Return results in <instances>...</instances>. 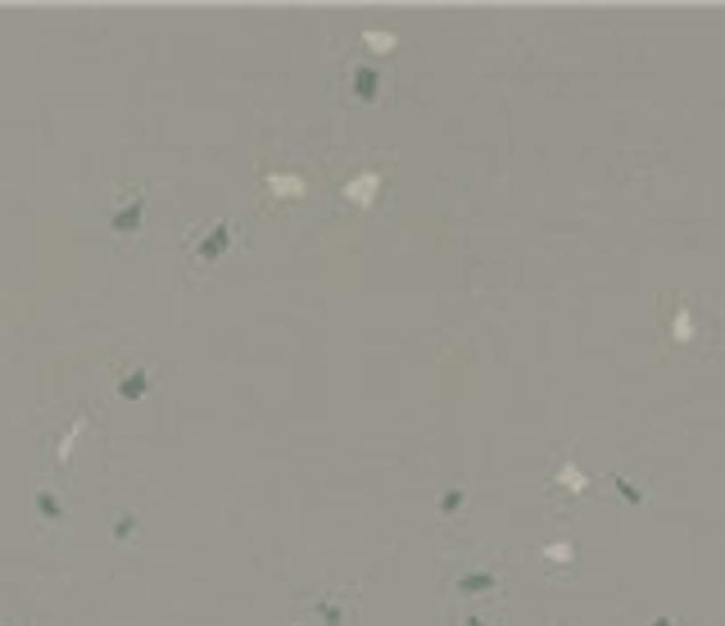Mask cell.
<instances>
[{"instance_id":"1","label":"cell","mask_w":725,"mask_h":626,"mask_svg":"<svg viewBox=\"0 0 725 626\" xmlns=\"http://www.w3.org/2000/svg\"><path fill=\"white\" fill-rule=\"evenodd\" d=\"M141 218H145V195H141V191H123L118 209L110 214V232L123 236V245H127V241L141 232Z\"/></svg>"},{"instance_id":"2","label":"cell","mask_w":725,"mask_h":626,"mask_svg":"<svg viewBox=\"0 0 725 626\" xmlns=\"http://www.w3.org/2000/svg\"><path fill=\"white\" fill-rule=\"evenodd\" d=\"M227 245H232V227L227 223H214L209 232H204V241L195 245V259H200V264H209V259H218Z\"/></svg>"},{"instance_id":"3","label":"cell","mask_w":725,"mask_h":626,"mask_svg":"<svg viewBox=\"0 0 725 626\" xmlns=\"http://www.w3.org/2000/svg\"><path fill=\"white\" fill-rule=\"evenodd\" d=\"M118 395L123 399H145L150 395V373L145 368H123L118 373Z\"/></svg>"},{"instance_id":"4","label":"cell","mask_w":725,"mask_h":626,"mask_svg":"<svg viewBox=\"0 0 725 626\" xmlns=\"http://www.w3.org/2000/svg\"><path fill=\"white\" fill-rule=\"evenodd\" d=\"M37 513H41L45 522H60V517H64V504L55 499V490H37Z\"/></svg>"},{"instance_id":"5","label":"cell","mask_w":725,"mask_h":626,"mask_svg":"<svg viewBox=\"0 0 725 626\" xmlns=\"http://www.w3.org/2000/svg\"><path fill=\"white\" fill-rule=\"evenodd\" d=\"M136 536V517L132 513H123L118 522H114V540H132Z\"/></svg>"}]
</instances>
